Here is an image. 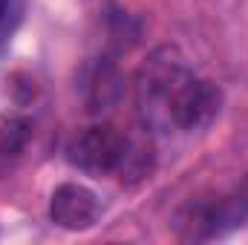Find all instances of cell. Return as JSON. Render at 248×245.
<instances>
[{
	"label": "cell",
	"instance_id": "6",
	"mask_svg": "<svg viewBox=\"0 0 248 245\" xmlns=\"http://www.w3.org/2000/svg\"><path fill=\"white\" fill-rule=\"evenodd\" d=\"M12 3H15V0H0V29L6 26V20H9V15H12Z\"/></svg>",
	"mask_w": 248,
	"mask_h": 245
},
{
	"label": "cell",
	"instance_id": "3",
	"mask_svg": "<svg viewBox=\"0 0 248 245\" xmlns=\"http://www.w3.org/2000/svg\"><path fill=\"white\" fill-rule=\"evenodd\" d=\"M101 214V202L98 196L84 187V184L66 182L58 184L52 190V199H49V216L58 228H66V231H84L90 225H95Z\"/></svg>",
	"mask_w": 248,
	"mask_h": 245
},
{
	"label": "cell",
	"instance_id": "1",
	"mask_svg": "<svg viewBox=\"0 0 248 245\" xmlns=\"http://www.w3.org/2000/svg\"><path fill=\"white\" fill-rule=\"evenodd\" d=\"M187 75H190L187 63L170 46L156 49L144 61L136 75V107L144 127L170 133V110Z\"/></svg>",
	"mask_w": 248,
	"mask_h": 245
},
{
	"label": "cell",
	"instance_id": "5",
	"mask_svg": "<svg viewBox=\"0 0 248 245\" xmlns=\"http://www.w3.org/2000/svg\"><path fill=\"white\" fill-rule=\"evenodd\" d=\"M32 136V122L17 113H0V156H17Z\"/></svg>",
	"mask_w": 248,
	"mask_h": 245
},
{
	"label": "cell",
	"instance_id": "2",
	"mask_svg": "<svg viewBox=\"0 0 248 245\" xmlns=\"http://www.w3.org/2000/svg\"><path fill=\"white\" fill-rule=\"evenodd\" d=\"M127 141L130 136L122 133L116 124H93L72 138L66 153L78 170L93 176H107V173H119L127 153Z\"/></svg>",
	"mask_w": 248,
	"mask_h": 245
},
{
	"label": "cell",
	"instance_id": "4",
	"mask_svg": "<svg viewBox=\"0 0 248 245\" xmlns=\"http://www.w3.org/2000/svg\"><path fill=\"white\" fill-rule=\"evenodd\" d=\"M248 219V193H231V196H222L205 208H199L193 216H190V234L193 240H208V237H217L228 228H237Z\"/></svg>",
	"mask_w": 248,
	"mask_h": 245
}]
</instances>
